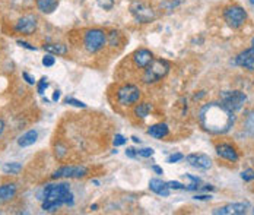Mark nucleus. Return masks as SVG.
<instances>
[{"mask_svg":"<svg viewBox=\"0 0 254 215\" xmlns=\"http://www.w3.org/2000/svg\"><path fill=\"white\" fill-rule=\"evenodd\" d=\"M199 122L202 128L214 135L227 133L235 123L234 111L228 110L222 103H211L200 108Z\"/></svg>","mask_w":254,"mask_h":215,"instance_id":"f257e3e1","label":"nucleus"},{"mask_svg":"<svg viewBox=\"0 0 254 215\" xmlns=\"http://www.w3.org/2000/svg\"><path fill=\"white\" fill-rule=\"evenodd\" d=\"M42 210L47 213L57 211L61 205L72 207L75 204L73 195L70 192V185L66 182L47 185L42 189Z\"/></svg>","mask_w":254,"mask_h":215,"instance_id":"f03ea898","label":"nucleus"},{"mask_svg":"<svg viewBox=\"0 0 254 215\" xmlns=\"http://www.w3.org/2000/svg\"><path fill=\"white\" fill-rule=\"evenodd\" d=\"M170 63L164 59H154L146 67H145V73H143V82L146 84H154L161 81L164 76H167V73L170 72Z\"/></svg>","mask_w":254,"mask_h":215,"instance_id":"7ed1b4c3","label":"nucleus"},{"mask_svg":"<svg viewBox=\"0 0 254 215\" xmlns=\"http://www.w3.org/2000/svg\"><path fill=\"white\" fill-rule=\"evenodd\" d=\"M107 43V34L102 31V29H89L86 34H85V40H83V44H85V48L88 53H97Z\"/></svg>","mask_w":254,"mask_h":215,"instance_id":"20e7f679","label":"nucleus"},{"mask_svg":"<svg viewBox=\"0 0 254 215\" xmlns=\"http://www.w3.org/2000/svg\"><path fill=\"white\" fill-rule=\"evenodd\" d=\"M130 13L135 16V19L137 21V22H140V23H149V22H152L155 18H156V13H155V10L149 6V4H146V3H143V1H139V0H135L133 3H132V6H130Z\"/></svg>","mask_w":254,"mask_h":215,"instance_id":"39448f33","label":"nucleus"},{"mask_svg":"<svg viewBox=\"0 0 254 215\" xmlns=\"http://www.w3.org/2000/svg\"><path fill=\"white\" fill-rule=\"evenodd\" d=\"M247 101V95L241 91H224L221 92V103L231 111H238Z\"/></svg>","mask_w":254,"mask_h":215,"instance_id":"423d86ee","label":"nucleus"},{"mask_svg":"<svg viewBox=\"0 0 254 215\" xmlns=\"http://www.w3.org/2000/svg\"><path fill=\"white\" fill-rule=\"evenodd\" d=\"M224 18H225L227 25L235 29V28H240L246 22L247 12L241 6H230V7L225 9Z\"/></svg>","mask_w":254,"mask_h":215,"instance_id":"0eeeda50","label":"nucleus"},{"mask_svg":"<svg viewBox=\"0 0 254 215\" xmlns=\"http://www.w3.org/2000/svg\"><path fill=\"white\" fill-rule=\"evenodd\" d=\"M88 174V169L83 166H63L57 169L51 177L53 179H80Z\"/></svg>","mask_w":254,"mask_h":215,"instance_id":"6e6552de","label":"nucleus"},{"mask_svg":"<svg viewBox=\"0 0 254 215\" xmlns=\"http://www.w3.org/2000/svg\"><path fill=\"white\" fill-rule=\"evenodd\" d=\"M140 98V89L135 85H124L117 91V101L121 106H132Z\"/></svg>","mask_w":254,"mask_h":215,"instance_id":"1a4fd4ad","label":"nucleus"},{"mask_svg":"<svg viewBox=\"0 0 254 215\" xmlns=\"http://www.w3.org/2000/svg\"><path fill=\"white\" fill-rule=\"evenodd\" d=\"M35 29H37V18H35L34 15L22 16V18L18 19V22L15 23V31L19 32V34L31 35Z\"/></svg>","mask_w":254,"mask_h":215,"instance_id":"9d476101","label":"nucleus"},{"mask_svg":"<svg viewBox=\"0 0 254 215\" xmlns=\"http://www.w3.org/2000/svg\"><path fill=\"white\" fill-rule=\"evenodd\" d=\"M187 163L199 170H209L212 167V160L206 154H190L186 157Z\"/></svg>","mask_w":254,"mask_h":215,"instance_id":"9b49d317","label":"nucleus"},{"mask_svg":"<svg viewBox=\"0 0 254 215\" xmlns=\"http://www.w3.org/2000/svg\"><path fill=\"white\" fill-rule=\"evenodd\" d=\"M249 210V204L247 202H237V204H230L225 205L222 208H218L214 211V214L216 215H243L247 213Z\"/></svg>","mask_w":254,"mask_h":215,"instance_id":"f8f14e48","label":"nucleus"},{"mask_svg":"<svg viewBox=\"0 0 254 215\" xmlns=\"http://www.w3.org/2000/svg\"><path fill=\"white\" fill-rule=\"evenodd\" d=\"M235 63H237L238 66H241V67H244V69L250 70V72H253L254 70V50L253 48L250 47V48H247V50L241 51V53L237 56Z\"/></svg>","mask_w":254,"mask_h":215,"instance_id":"ddd939ff","label":"nucleus"},{"mask_svg":"<svg viewBox=\"0 0 254 215\" xmlns=\"http://www.w3.org/2000/svg\"><path fill=\"white\" fill-rule=\"evenodd\" d=\"M154 60V54L148 50V48H139L135 54H133V62L137 67L145 69L151 62Z\"/></svg>","mask_w":254,"mask_h":215,"instance_id":"4468645a","label":"nucleus"},{"mask_svg":"<svg viewBox=\"0 0 254 215\" xmlns=\"http://www.w3.org/2000/svg\"><path fill=\"white\" fill-rule=\"evenodd\" d=\"M216 154L221 158H224V160H228V161H233V163L238 161V154H237L235 148L233 145H230V144H221V145H218L216 147Z\"/></svg>","mask_w":254,"mask_h":215,"instance_id":"2eb2a0df","label":"nucleus"},{"mask_svg":"<svg viewBox=\"0 0 254 215\" xmlns=\"http://www.w3.org/2000/svg\"><path fill=\"white\" fill-rule=\"evenodd\" d=\"M18 192V186L15 183H4L0 186V205L10 202Z\"/></svg>","mask_w":254,"mask_h":215,"instance_id":"dca6fc26","label":"nucleus"},{"mask_svg":"<svg viewBox=\"0 0 254 215\" xmlns=\"http://www.w3.org/2000/svg\"><path fill=\"white\" fill-rule=\"evenodd\" d=\"M149 189L152 192H155L156 195H159V196H164V198L170 196V188H168V185L165 182L159 180V179H152L149 182Z\"/></svg>","mask_w":254,"mask_h":215,"instance_id":"f3484780","label":"nucleus"},{"mask_svg":"<svg viewBox=\"0 0 254 215\" xmlns=\"http://www.w3.org/2000/svg\"><path fill=\"white\" fill-rule=\"evenodd\" d=\"M37 138H38V132L35 129H31L28 132H25L23 135H20L18 138V145L20 148H26V147H31L37 142Z\"/></svg>","mask_w":254,"mask_h":215,"instance_id":"a211bd4d","label":"nucleus"},{"mask_svg":"<svg viewBox=\"0 0 254 215\" xmlns=\"http://www.w3.org/2000/svg\"><path fill=\"white\" fill-rule=\"evenodd\" d=\"M168 132H170V129H168V126L165 123H156V125H154V126H151L148 129V135H151L155 139L165 138L168 135Z\"/></svg>","mask_w":254,"mask_h":215,"instance_id":"6ab92c4d","label":"nucleus"},{"mask_svg":"<svg viewBox=\"0 0 254 215\" xmlns=\"http://www.w3.org/2000/svg\"><path fill=\"white\" fill-rule=\"evenodd\" d=\"M59 6V0H37V7L39 12L50 15L53 13Z\"/></svg>","mask_w":254,"mask_h":215,"instance_id":"aec40b11","label":"nucleus"},{"mask_svg":"<svg viewBox=\"0 0 254 215\" xmlns=\"http://www.w3.org/2000/svg\"><path fill=\"white\" fill-rule=\"evenodd\" d=\"M42 48L50 53V54H56V56H64L67 54V47L64 44H44Z\"/></svg>","mask_w":254,"mask_h":215,"instance_id":"412c9836","label":"nucleus"},{"mask_svg":"<svg viewBox=\"0 0 254 215\" xmlns=\"http://www.w3.org/2000/svg\"><path fill=\"white\" fill-rule=\"evenodd\" d=\"M149 111H151V104H148V103H142V104L136 106V108H135V114L140 119L148 117Z\"/></svg>","mask_w":254,"mask_h":215,"instance_id":"4be33fe9","label":"nucleus"},{"mask_svg":"<svg viewBox=\"0 0 254 215\" xmlns=\"http://www.w3.org/2000/svg\"><path fill=\"white\" fill-rule=\"evenodd\" d=\"M22 170V164L20 163H6L3 166V172L6 174H18Z\"/></svg>","mask_w":254,"mask_h":215,"instance_id":"5701e85b","label":"nucleus"},{"mask_svg":"<svg viewBox=\"0 0 254 215\" xmlns=\"http://www.w3.org/2000/svg\"><path fill=\"white\" fill-rule=\"evenodd\" d=\"M64 104H69V106H73V107H80V108H85L86 104L79 101V100H75L73 97H66L64 98Z\"/></svg>","mask_w":254,"mask_h":215,"instance_id":"b1692460","label":"nucleus"},{"mask_svg":"<svg viewBox=\"0 0 254 215\" xmlns=\"http://www.w3.org/2000/svg\"><path fill=\"white\" fill-rule=\"evenodd\" d=\"M97 3H98V6H99L101 9H104V10H111V9L114 7L116 0H97Z\"/></svg>","mask_w":254,"mask_h":215,"instance_id":"393cba45","label":"nucleus"},{"mask_svg":"<svg viewBox=\"0 0 254 215\" xmlns=\"http://www.w3.org/2000/svg\"><path fill=\"white\" fill-rule=\"evenodd\" d=\"M54 63H56V59H54V54H47V56H44L42 57V64L45 66V67H51V66H54Z\"/></svg>","mask_w":254,"mask_h":215,"instance_id":"a878e982","label":"nucleus"},{"mask_svg":"<svg viewBox=\"0 0 254 215\" xmlns=\"http://www.w3.org/2000/svg\"><path fill=\"white\" fill-rule=\"evenodd\" d=\"M246 128L249 130V133L254 136V113H252L249 117H247V122H246Z\"/></svg>","mask_w":254,"mask_h":215,"instance_id":"bb28decb","label":"nucleus"},{"mask_svg":"<svg viewBox=\"0 0 254 215\" xmlns=\"http://www.w3.org/2000/svg\"><path fill=\"white\" fill-rule=\"evenodd\" d=\"M47 88H48V81H47V78H41V81L38 82V94L42 95V94L45 92Z\"/></svg>","mask_w":254,"mask_h":215,"instance_id":"cd10ccee","label":"nucleus"},{"mask_svg":"<svg viewBox=\"0 0 254 215\" xmlns=\"http://www.w3.org/2000/svg\"><path fill=\"white\" fill-rule=\"evenodd\" d=\"M241 179H243L244 182H252V180H254V170H253V169H249V170L243 172V173H241Z\"/></svg>","mask_w":254,"mask_h":215,"instance_id":"c85d7f7f","label":"nucleus"},{"mask_svg":"<svg viewBox=\"0 0 254 215\" xmlns=\"http://www.w3.org/2000/svg\"><path fill=\"white\" fill-rule=\"evenodd\" d=\"M137 155H140V157H143V158L152 157V155H154V150H152V148H143V150H139V151H137Z\"/></svg>","mask_w":254,"mask_h":215,"instance_id":"c756f323","label":"nucleus"},{"mask_svg":"<svg viewBox=\"0 0 254 215\" xmlns=\"http://www.w3.org/2000/svg\"><path fill=\"white\" fill-rule=\"evenodd\" d=\"M183 158H184V155H183V154H180V152H177V154L170 155V157H168V160H167V163L174 164V163H177V161H181Z\"/></svg>","mask_w":254,"mask_h":215,"instance_id":"7c9ffc66","label":"nucleus"},{"mask_svg":"<svg viewBox=\"0 0 254 215\" xmlns=\"http://www.w3.org/2000/svg\"><path fill=\"white\" fill-rule=\"evenodd\" d=\"M167 185H168L170 191H171V189H174V191H181V189L186 188V186H184L183 183H180V182H168Z\"/></svg>","mask_w":254,"mask_h":215,"instance_id":"2f4dec72","label":"nucleus"},{"mask_svg":"<svg viewBox=\"0 0 254 215\" xmlns=\"http://www.w3.org/2000/svg\"><path fill=\"white\" fill-rule=\"evenodd\" d=\"M113 144H114L116 147H120V145H124V144H126V138H124L123 135H116V138H114V141H113Z\"/></svg>","mask_w":254,"mask_h":215,"instance_id":"473e14b6","label":"nucleus"},{"mask_svg":"<svg viewBox=\"0 0 254 215\" xmlns=\"http://www.w3.org/2000/svg\"><path fill=\"white\" fill-rule=\"evenodd\" d=\"M66 155V150L61 147V145H57L56 147V157L57 158H61V157H64Z\"/></svg>","mask_w":254,"mask_h":215,"instance_id":"72a5a7b5","label":"nucleus"},{"mask_svg":"<svg viewBox=\"0 0 254 215\" xmlns=\"http://www.w3.org/2000/svg\"><path fill=\"white\" fill-rule=\"evenodd\" d=\"M20 47H23V48H28V50H32V51H35L37 50V47H34V45H31V44H28V43H25V41H22V40H18L16 41Z\"/></svg>","mask_w":254,"mask_h":215,"instance_id":"f704fd0d","label":"nucleus"},{"mask_svg":"<svg viewBox=\"0 0 254 215\" xmlns=\"http://www.w3.org/2000/svg\"><path fill=\"white\" fill-rule=\"evenodd\" d=\"M22 76H23V79H25V81H26V82H28L29 85H34V84H35V79H34V76H31V75H29L28 72H23V73H22Z\"/></svg>","mask_w":254,"mask_h":215,"instance_id":"c9c22d12","label":"nucleus"},{"mask_svg":"<svg viewBox=\"0 0 254 215\" xmlns=\"http://www.w3.org/2000/svg\"><path fill=\"white\" fill-rule=\"evenodd\" d=\"M136 154H137V152H135L133 148H127V150H126V155L130 157V158H136Z\"/></svg>","mask_w":254,"mask_h":215,"instance_id":"e433bc0d","label":"nucleus"},{"mask_svg":"<svg viewBox=\"0 0 254 215\" xmlns=\"http://www.w3.org/2000/svg\"><path fill=\"white\" fill-rule=\"evenodd\" d=\"M211 198H212L211 195H197V196H195L196 201H209Z\"/></svg>","mask_w":254,"mask_h":215,"instance_id":"4c0bfd02","label":"nucleus"},{"mask_svg":"<svg viewBox=\"0 0 254 215\" xmlns=\"http://www.w3.org/2000/svg\"><path fill=\"white\" fill-rule=\"evenodd\" d=\"M60 100V91H54V94H53V101L56 103V101H59Z\"/></svg>","mask_w":254,"mask_h":215,"instance_id":"58836bf2","label":"nucleus"},{"mask_svg":"<svg viewBox=\"0 0 254 215\" xmlns=\"http://www.w3.org/2000/svg\"><path fill=\"white\" fill-rule=\"evenodd\" d=\"M152 170H154L155 173H158V174H164V170H162L161 167H158V166H154Z\"/></svg>","mask_w":254,"mask_h":215,"instance_id":"ea45409f","label":"nucleus"},{"mask_svg":"<svg viewBox=\"0 0 254 215\" xmlns=\"http://www.w3.org/2000/svg\"><path fill=\"white\" fill-rule=\"evenodd\" d=\"M3 132H4V120L0 119V136L3 135Z\"/></svg>","mask_w":254,"mask_h":215,"instance_id":"a19ab883","label":"nucleus"},{"mask_svg":"<svg viewBox=\"0 0 254 215\" xmlns=\"http://www.w3.org/2000/svg\"><path fill=\"white\" fill-rule=\"evenodd\" d=\"M132 139H133V142H135V144H139V142H140V139H137L136 136H132Z\"/></svg>","mask_w":254,"mask_h":215,"instance_id":"79ce46f5","label":"nucleus"},{"mask_svg":"<svg viewBox=\"0 0 254 215\" xmlns=\"http://www.w3.org/2000/svg\"><path fill=\"white\" fill-rule=\"evenodd\" d=\"M252 48H253V50H254V38H253V40H252Z\"/></svg>","mask_w":254,"mask_h":215,"instance_id":"37998d69","label":"nucleus"},{"mask_svg":"<svg viewBox=\"0 0 254 215\" xmlns=\"http://www.w3.org/2000/svg\"><path fill=\"white\" fill-rule=\"evenodd\" d=\"M250 3H252V4H254V0H250Z\"/></svg>","mask_w":254,"mask_h":215,"instance_id":"c03bdc74","label":"nucleus"}]
</instances>
